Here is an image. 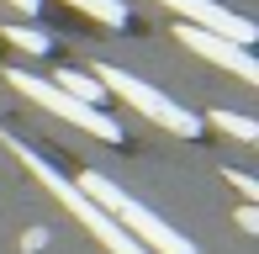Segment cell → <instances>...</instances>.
<instances>
[{"label": "cell", "mask_w": 259, "mask_h": 254, "mask_svg": "<svg viewBox=\"0 0 259 254\" xmlns=\"http://www.w3.org/2000/svg\"><path fill=\"white\" fill-rule=\"evenodd\" d=\"M6 79H11L16 90H27L32 101H42L48 111H58V117H69V122H79V127H90L96 138H116V122H111V117H101V111H90V101H74V96H64V90H53L48 79L21 74V69H11Z\"/></svg>", "instance_id": "6da1fadb"}, {"label": "cell", "mask_w": 259, "mask_h": 254, "mask_svg": "<svg viewBox=\"0 0 259 254\" xmlns=\"http://www.w3.org/2000/svg\"><path fill=\"white\" fill-rule=\"evenodd\" d=\"M101 79H106V85H116V90H122V96L133 101V106H138V111H148L154 122L175 127V133H196V117H191V111H185V106H175V101H164L159 90L138 85L133 74H122V69H101Z\"/></svg>", "instance_id": "7a4b0ae2"}, {"label": "cell", "mask_w": 259, "mask_h": 254, "mask_svg": "<svg viewBox=\"0 0 259 254\" xmlns=\"http://www.w3.org/2000/svg\"><path fill=\"white\" fill-rule=\"evenodd\" d=\"M164 6H169V11H185V16H191L201 32H217V37L238 43V48L254 37V27H249V21H243V16H228L217 0H164Z\"/></svg>", "instance_id": "3957f363"}, {"label": "cell", "mask_w": 259, "mask_h": 254, "mask_svg": "<svg viewBox=\"0 0 259 254\" xmlns=\"http://www.w3.org/2000/svg\"><path fill=\"white\" fill-rule=\"evenodd\" d=\"M180 43H191L201 59H217L222 69H233L238 79H259V69H254V59L238 48V43H228V37H217V32H201V27H180Z\"/></svg>", "instance_id": "277c9868"}, {"label": "cell", "mask_w": 259, "mask_h": 254, "mask_svg": "<svg viewBox=\"0 0 259 254\" xmlns=\"http://www.w3.org/2000/svg\"><path fill=\"white\" fill-rule=\"evenodd\" d=\"M69 6H79V11H90V16H101V21H111V27H122V21H127V11H122V0H69Z\"/></svg>", "instance_id": "5b68a950"}, {"label": "cell", "mask_w": 259, "mask_h": 254, "mask_svg": "<svg viewBox=\"0 0 259 254\" xmlns=\"http://www.w3.org/2000/svg\"><path fill=\"white\" fill-rule=\"evenodd\" d=\"M58 85H64V96H74V101H96V96H101V85H90V79L74 74V69H64V74H58Z\"/></svg>", "instance_id": "8992f818"}, {"label": "cell", "mask_w": 259, "mask_h": 254, "mask_svg": "<svg viewBox=\"0 0 259 254\" xmlns=\"http://www.w3.org/2000/svg\"><path fill=\"white\" fill-rule=\"evenodd\" d=\"M6 43H16V48H27V53H42V48H48V37H42V32H27V27H11Z\"/></svg>", "instance_id": "52a82bcc"}, {"label": "cell", "mask_w": 259, "mask_h": 254, "mask_svg": "<svg viewBox=\"0 0 259 254\" xmlns=\"http://www.w3.org/2000/svg\"><path fill=\"white\" fill-rule=\"evenodd\" d=\"M217 127H228V133H238V138H254V122L249 117H233V111H217Z\"/></svg>", "instance_id": "ba28073f"}, {"label": "cell", "mask_w": 259, "mask_h": 254, "mask_svg": "<svg viewBox=\"0 0 259 254\" xmlns=\"http://www.w3.org/2000/svg\"><path fill=\"white\" fill-rule=\"evenodd\" d=\"M11 6H16V11H37L42 0H11Z\"/></svg>", "instance_id": "9c48e42d"}]
</instances>
